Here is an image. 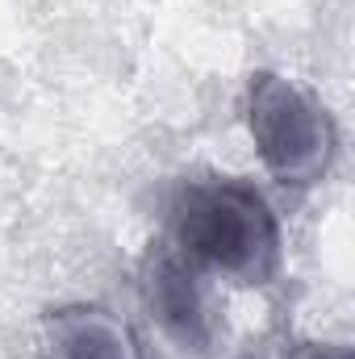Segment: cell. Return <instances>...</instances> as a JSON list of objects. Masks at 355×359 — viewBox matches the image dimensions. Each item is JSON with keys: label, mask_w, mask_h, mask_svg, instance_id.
<instances>
[{"label": "cell", "mask_w": 355, "mask_h": 359, "mask_svg": "<svg viewBox=\"0 0 355 359\" xmlns=\"http://www.w3.org/2000/svg\"><path fill=\"white\" fill-rule=\"evenodd\" d=\"M142 305L151 326L184 355H205L213 347V313L201 284V271L192 268L176 247H159L147 255L142 268Z\"/></svg>", "instance_id": "3957f363"}, {"label": "cell", "mask_w": 355, "mask_h": 359, "mask_svg": "<svg viewBox=\"0 0 355 359\" xmlns=\"http://www.w3.org/2000/svg\"><path fill=\"white\" fill-rule=\"evenodd\" d=\"M172 247L196 271L260 288L280 271V222L251 184L205 180L176 196Z\"/></svg>", "instance_id": "6da1fadb"}, {"label": "cell", "mask_w": 355, "mask_h": 359, "mask_svg": "<svg viewBox=\"0 0 355 359\" xmlns=\"http://www.w3.org/2000/svg\"><path fill=\"white\" fill-rule=\"evenodd\" d=\"M247 130L264 168L284 188H314L330 176L339 130L326 104L280 72H255L247 84Z\"/></svg>", "instance_id": "7a4b0ae2"}, {"label": "cell", "mask_w": 355, "mask_h": 359, "mask_svg": "<svg viewBox=\"0 0 355 359\" xmlns=\"http://www.w3.org/2000/svg\"><path fill=\"white\" fill-rule=\"evenodd\" d=\"M42 359H142V343L105 305H63L42 318Z\"/></svg>", "instance_id": "277c9868"}, {"label": "cell", "mask_w": 355, "mask_h": 359, "mask_svg": "<svg viewBox=\"0 0 355 359\" xmlns=\"http://www.w3.org/2000/svg\"><path fill=\"white\" fill-rule=\"evenodd\" d=\"M293 359H355V351H351V347L330 343V347H301Z\"/></svg>", "instance_id": "5b68a950"}]
</instances>
